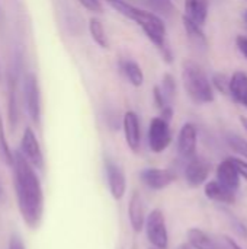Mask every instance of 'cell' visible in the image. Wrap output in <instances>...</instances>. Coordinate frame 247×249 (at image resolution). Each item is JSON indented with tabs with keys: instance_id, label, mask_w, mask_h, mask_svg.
I'll use <instances>...</instances> for the list:
<instances>
[{
	"instance_id": "cb8c5ba5",
	"label": "cell",
	"mask_w": 247,
	"mask_h": 249,
	"mask_svg": "<svg viewBox=\"0 0 247 249\" xmlns=\"http://www.w3.org/2000/svg\"><path fill=\"white\" fill-rule=\"evenodd\" d=\"M159 88H160V92H162L166 104L172 105V102H173V99L176 96V82H175V77L170 73H166L163 76L162 85Z\"/></svg>"
},
{
	"instance_id": "4dcf8cb0",
	"label": "cell",
	"mask_w": 247,
	"mask_h": 249,
	"mask_svg": "<svg viewBox=\"0 0 247 249\" xmlns=\"http://www.w3.org/2000/svg\"><path fill=\"white\" fill-rule=\"evenodd\" d=\"M236 42H237V47H239V50L243 53V55H245V57L247 58V36H243V35L237 36Z\"/></svg>"
},
{
	"instance_id": "9a60e30c",
	"label": "cell",
	"mask_w": 247,
	"mask_h": 249,
	"mask_svg": "<svg viewBox=\"0 0 247 249\" xmlns=\"http://www.w3.org/2000/svg\"><path fill=\"white\" fill-rule=\"evenodd\" d=\"M128 220L135 233H140L144 229L146 223V213H144V204L143 198L138 193H134L128 203Z\"/></svg>"
},
{
	"instance_id": "83f0119b",
	"label": "cell",
	"mask_w": 247,
	"mask_h": 249,
	"mask_svg": "<svg viewBox=\"0 0 247 249\" xmlns=\"http://www.w3.org/2000/svg\"><path fill=\"white\" fill-rule=\"evenodd\" d=\"M79 3L83 4L87 10L95 12V13H102V10H103L100 0H79Z\"/></svg>"
},
{
	"instance_id": "ba28073f",
	"label": "cell",
	"mask_w": 247,
	"mask_h": 249,
	"mask_svg": "<svg viewBox=\"0 0 247 249\" xmlns=\"http://www.w3.org/2000/svg\"><path fill=\"white\" fill-rule=\"evenodd\" d=\"M105 169H106V178H108L111 196L118 201L122 200L127 193V178L124 169L118 163L109 159L105 163Z\"/></svg>"
},
{
	"instance_id": "603a6c76",
	"label": "cell",
	"mask_w": 247,
	"mask_h": 249,
	"mask_svg": "<svg viewBox=\"0 0 247 249\" xmlns=\"http://www.w3.org/2000/svg\"><path fill=\"white\" fill-rule=\"evenodd\" d=\"M146 6L151 9L153 13L156 15H163V16H172L176 9L172 0H143Z\"/></svg>"
},
{
	"instance_id": "7a4b0ae2",
	"label": "cell",
	"mask_w": 247,
	"mask_h": 249,
	"mask_svg": "<svg viewBox=\"0 0 247 249\" xmlns=\"http://www.w3.org/2000/svg\"><path fill=\"white\" fill-rule=\"evenodd\" d=\"M182 80L186 93L197 104H210L214 101L213 86L204 71V69L192 61L186 60L182 66Z\"/></svg>"
},
{
	"instance_id": "e0dca14e",
	"label": "cell",
	"mask_w": 247,
	"mask_h": 249,
	"mask_svg": "<svg viewBox=\"0 0 247 249\" xmlns=\"http://www.w3.org/2000/svg\"><path fill=\"white\" fill-rule=\"evenodd\" d=\"M230 95L236 102L247 108V74L245 71H236L229 80Z\"/></svg>"
},
{
	"instance_id": "e575fe53",
	"label": "cell",
	"mask_w": 247,
	"mask_h": 249,
	"mask_svg": "<svg viewBox=\"0 0 247 249\" xmlns=\"http://www.w3.org/2000/svg\"><path fill=\"white\" fill-rule=\"evenodd\" d=\"M243 19H245V22L247 23V10H246V13H245V16H243Z\"/></svg>"
},
{
	"instance_id": "d6986e66",
	"label": "cell",
	"mask_w": 247,
	"mask_h": 249,
	"mask_svg": "<svg viewBox=\"0 0 247 249\" xmlns=\"http://www.w3.org/2000/svg\"><path fill=\"white\" fill-rule=\"evenodd\" d=\"M188 242L189 247L194 249H223L210 235L198 228H192L188 231Z\"/></svg>"
},
{
	"instance_id": "44dd1931",
	"label": "cell",
	"mask_w": 247,
	"mask_h": 249,
	"mask_svg": "<svg viewBox=\"0 0 247 249\" xmlns=\"http://www.w3.org/2000/svg\"><path fill=\"white\" fill-rule=\"evenodd\" d=\"M183 26H185V31L188 34V38L189 41L195 45V47H199V48H205L207 47V39H205V35L201 29V26L195 25L194 22H191L188 18L183 16Z\"/></svg>"
},
{
	"instance_id": "2e32d148",
	"label": "cell",
	"mask_w": 247,
	"mask_h": 249,
	"mask_svg": "<svg viewBox=\"0 0 247 249\" xmlns=\"http://www.w3.org/2000/svg\"><path fill=\"white\" fill-rule=\"evenodd\" d=\"M185 18L202 28L208 18V0H185Z\"/></svg>"
},
{
	"instance_id": "5bb4252c",
	"label": "cell",
	"mask_w": 247,
	"mask_h": 249,
	"mask_svg": "<svg viewBox=\"0 0 247 249\" xmlns=\"http://www.w3.org/2000/svg\"><path fill=\"white\" fill-rule=\"evenodd\" d=\"M217 181L231 191H237L240 187V174L233 162V159L223 160L217 168Z\"/></svg>"
},
{
	"instance_id": "d6a6232c",
	"label": "cell",
	"mask_w": 247,
	"mask_h": 249,
	"mask_svg": "<svg viewBox=\"0 0 247 249\" xmlns=\"http://www.w3.org/2000/svg\"><path fill=\"white\" fill-rule=\"evenodd\" d=\"M240 121H242V124H243V127H245V130L247 131V117H240Z\"/></svg>"
},
{
	"instance_id": "f1b7e54d",
	"label": "cell",
	"mask_w": 247,
	"mask_h": 249,
	"mask_svg": "<svg viewBox=\"0 0 247 249\" xmlns=\"http://www.w3.org/2000/svg\"><path fill=\"white\" fill-rule=\"evenodd\" d=\"M7 249H26L22 239L17 236V235H12L10 239H9V245H7Z\"/></svg>"
},
{
	"instance_id": "277c9868",
	"label": "cell",
	"mask_w": 247,
	"mask_h": 249,
	"mask_svg": "<svg viewBox=\"0 0 247 249\" xmlns=\"http://www.w3.org/2000/svg\"><path fill=\"white\" fill-rule=\"evenodd\" d=\"M144 229H146L147 239L153 248L167 249L169 233H167L165 214L160 209H154L153 212H150L148 216H146Z\"/></svg>"
},
{
	"instance_id": "8d00e7d4",
	"label": "cell",
	"mask_w": 247,
	"mask_h": 249,
	"mask_svg": "<svg viewBox=\"0 0 247 249\" xmlns=\"http://www.w3.org/2000/svg\"><path fill=\"white\" fill-rule=\"evenodd\" d=\"M150 249H157V248H150Z\"/></svg>"
},
{
	"instance_id": "d590c367",
	"label": "cell",
	"mask_w": 247,
	"mask_h": 249,
	"mask_svg": "<svg viewBox=\"0 0 247 249\" xmlns=\"http://www.w3.org/2000/svg\"><path fill=\"white\" fill-rule=\"evenodd\" d=\"M0 79H1V71H0Z\"/></svg>"
},
{
	"instance_id": "ffe728a7",
	"label": "cell",
	"mask_w": 247,
	"mask_h": 249,
	"mask_svg": "<svg viewBox=\"0 0 247 249\" xmlns=\"http://www.w3.org/2000/svg\"><path fill=\"white\" fill-rule=\"evenodd\" d=\"M121 70L134 88H140L144 83V73L141 67L132 60H122Z\"/></svg>"
},
{
	"instance_id": "d4e9b609",
	"label": "cell",
	"mask_w": 247,
	"mask_h": 249,
	"mask_svg": "<svg viewBox=\"0 0 247 249\" xmlns=\"http://www.w3.org/2000/svg\"><path fill=\"white\" fill-rule=\"evenodd\" d=\"M227 143L236 153H239L240 156L247 159V140L236 136V134H229L227 136Z\"/></svg>"
},
{
	"instance_id": "7402d4cb",
	"label": "cell",
	"mask_w": 247,
	"mask_h": 249,
	"mask_svg": "<svg viewBox=\"0 0 247 249\" xmlns=\"http://www.w3.org/2000/svg\"><path fill=\"white\" fill-rule=\"evenodd\" d=\"M89 31H90V35H92L93 41L100 48H108L109 47V42H108V38H106V32H105L103 23L99 19L92 18L89 20Z\"/></svg>"
},
{
	"instance_id": "8992f818",
	"label": "cell",
	"mask_w": 247,
	"mask_h": 249,
	"mask_svg": "<svg viewBox=\"0 0 247 249\" xmlns=\"http://www.w3.org/2000/svg\"><path fill=\"white\" fill-rule=\"evenodd\" d=\"M19 153L25 158V160L38 171H44L45 168V160H44V153L41 149V144L36 139V134L31 127H26L22 139H20V149Z\"/></svg>"
},
{
	"instance_id": "8fae6325",
	"label": "cell",
	"mask_w": 247,
	"mask_h": 249,
	"mask_svg": "<svg viewBox=\"0 0 247 249\" xmlns=\"http://www.w3.org/2000/svg\"><path fill=\"white\" fill-rule=\"evenodd\" d=\"M122 127H124L127 146L134 153H137L141 147V127H140L138 115L134 111H127L122 120Z\"/></svg>"
},
{
	"instance_id": "5b68a950",
	"label": "cell",
	"mask_w": 247,
	"mask_h": 249,
	"mask_svg": "<svg viewBox=\"0 0 247 249\" xmlns=\"http://www.w3.org/2000/svg\"><path fill=\"white\" fill-rule=\"evenodd\" d=\"M23 102L26 107V112L29 118L35 123L39 124L41 121V90H39V83L38 79L33 73H28L23 77Z\"/></svg>"
},
{
	"instance_id": "f546056e",
	"label": "cell",
	"mask_w": 247,
	"mask_h": 249,
	"mask_svg": "<svg viewBox=\"0 0 247 249\" xmlns=\"http://www.w3.org/2000/svg\"><path fill=\"white\" fill-rule=\"evenodd\" d=\"M233 162H234V165H236L239 174H240L242 177H245L247 179V162L240 160V159H233Z\"/></svg>"
},
{
	"instance_id": "9c48e42d",
	"label": "cell",
	"mask_w": 247,
	"mask_h": 249,
	"mask_svg": "<svg viewBox=\"0 0 247 249\" xmlns=\"http://www.w3.org/2000/svg\"><path fill=\"white\" fill-rule=\"evenodd\" d=\"M140 179L150 190L159 191V190H165L166 187H169L176 179V175H175V172H172L169 169L147 168V169L141 171Z\"/></svg>"
},
{
	"instance_id": "836d02e7",
	"label": "cell",
	"mask_w": 247,
	"mask_h": 249,
	"mask_svg": "<svg viewBox=\"0 0 247 249\" xmlns=\"http://www.w3.org/2000/svg\"><path fill=\"white\" fill-rule=\"evenodd\" d=\"M179 249H194V248H191L189 245H182V247H179Z\"/></svg>"
},
{
	"instance_id": "ac0fdd59",
	"label": "cell",
	"mask_w": 247,
	"mask_h": 249,
	"mask_svg": "<svg viewBox=\"0 0 247 249\" xmlns=\"http://www.w3.org/2000/svg\"><path fill=\"white\" fill-rule=\"evenodd\" d=\"M205 196L210 200L223 204H233L236 201V193L226 188L218 181H210L205 184Z\"/></svg>"
},
{
	"instance_id": "6da1fadb",
	"label": "cell",
	"mask_w": 247,
	"mask_h": 249,
	"mask_svg": "<svg viewBox=\"0 0 247 249\" xmlns=\"http://www.w3.org/2000/svg\"><path fill=\"white\" fill-rule=\"evenodd\" d=\"M12 168L19 213L31 229H36L44 214V191L41 181L35 169L25 160L19 150L13 153Z\"/></svg>"
},
{
	"instance_id": "3957f363",
	"label": "cell",
	"mask_w": 247,
	"mask_h": 249,
	"mask_svg": "<svg viewBox=\"0 0 247 249\" xmlns=\"http://www.w3.org/2000/svg\"><path fill=\"white\" fill-rule=\"evenodd\" d=\"M128 19L134 20L143 29L146 36L162 51L163 58L167 63H172V54H170V50L166 44V26H165L163 19L153 12L143 10V9H138L135 6H134Z\"/></svg>"
},
{
	"instance_id": "4316f807",
	"label": "cell",
	"mask_w": 247,
	"mask_h": 249,
	"mask_svg": "<svg viewBox=\"0 0 247 249\" xmlns=\"http://www.w3.org/2000/svg\"><path fill=\"white\" fill-rule=\"evenodd\" d=\"M224 213L227 214V219L230 220V225H231V228H233V231L239 235V236H242V238H247V228L234 216V214H231L229 210H224Z\"/></svg>"
},
{
	"instance_id": "52a82bcc",
	"label": "cell",
	"mask_w": 247,
	"mask_h": 249,
	"mask_svg": "<svg viewBox=\"0 0 247 249\" xmlns=\"http://www.w3.org/2000/svg\"><path fill=\"white\" fill-rule=\"evenodd\" d=\"M172 143V133L169 127V121L162 117H156L150 121L148 127V146L153 153L165 152Z\"/></svg>"
},
{
	"instance_id": "484cf974",
	"label": "cell",
	"mask_w": 247,
	"mask_h": 249,
	"mask_svg": "<svg viewBox=\"0 0 247 249\" xmlns=\"http://www.w3.org/2000/svg\"><path fill=\"white\" fill-rule=\"evenodd\" d=\"M0 158L9 165L12 166V160H13V153L6 142L4 137V131H3V124H1V118H0Z\"/></svg>"
},
{
	"instance_id": "7c38bea8",
	"label": "cell",
	"mask_w": 247,
	"mask_h": 249,
	"mask_svg": "<svg viewBox=\"0 0 247 249\" xmlns=\"http://www.w3.org/2000/svg\"><path fill=\"white\" fill-rule=\"evenodd\" d=\"M197 127L191 123L183 124L178 137V152L183 159H191L197 153Z\"/></svg>"
},
{
	"instance_id": "30bf717a",
	"label": "cell",
	"mask_w": 247,
	"mask_h": 249,
	"mask_svg": "<svg viewBox=\"0 0 247 249\" xmlns=\"http://www.w3.org/2000/svg\"><path fill=\"white\" fill-rule=\"evenodd\" d=\"M210 171H211L210 163L205 159L195 155L194 158L189 159V162L185 168V179L189 187L197 188V187L205 184V181L210 175Z\"/></svg>"
},
{
	"instance_id": "4fadbf2b",
	"label": "cell",
	"mask_w": 247,
	"mask_h": 249,
	"mask_svg": "<svg viewBox=\"0 0 247 249\" xmlns=\"http://www.w3.org/2000/svg\"><path fill=\"white\" fill-rule=\"evenodd\" d=\"M7 114H9V124L12 128H16L17 121H19V107H17V64L13 66V70L9 74V82H7Z\"/></svg>"
},
{
	"instance_id": "1f68e13d",
	"label": "cell",
	"mask_w": 247,
	"mask_h": 249,
	"mask_svg": "<svg viewBox=\"0 0 247 249\" xmlns=\"http://www.w3.org/2000/svg\"><path fill=\"white\" fill-rule=\"evenodd\" d=\"M221 242H223V245H221V248L223 249H243L242 247H239L233 239H230V238H227V236H224Z\"/></svg>"
}]
</instances>
